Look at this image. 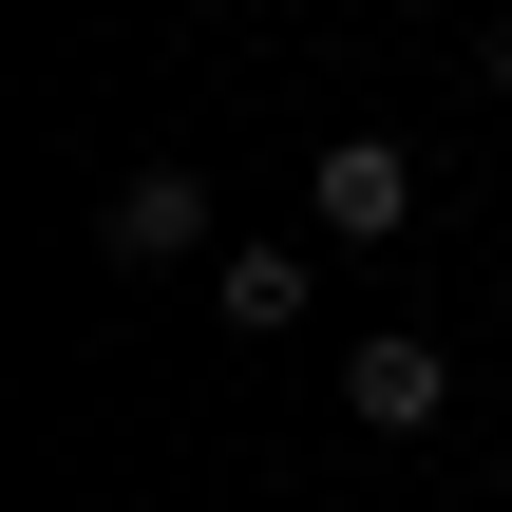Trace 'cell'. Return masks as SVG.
I'll return each mask as SVG.
<instances>
[{
    "label": "cell",
    "mask_w": 512,
    "mask_h": 512,
    "mask_svg": "<svg viewBox=\"0 0 512 512\" xmlns=\"http://www.w3.org/2000/svg\"><path fill=\"white\" fill-rule=\"evenodd\" d=\"M95 247H114V266H228V247H209V171H171V152L114 171V190H95Z\"/></svg>",
    "instance_id": "6da1fadb"
},
{
    "label": "cell",
    "mask_w": 512,
    "mask_h": 512,
    "mask_svg": "<svg viewBox=\"0 0 512 512\" xmlns=\"http://www.w3.org/2000/svg\"><path fill=\"white\" fill-rule=\"evenodd\" d=\"M304 209H323L342 247H399V228H418V152H399V133H323V171H304Z\"/></svg>",
    "instance_id": "7a4b0ae2"
},
{
    "label": "cell",
    "mask_w": 512,
    "mask_h": 512,
    "mask_svg": "<svg viewBox=\"0 0 512 512\" xmlns=\"http://www.w3.org/2000/svg\"><path fill=\"white\" fill-rule=\"evenodd\" d=\"M342 418H361V437H437V418H456V361H437L418 323H380V342L342 361Z\"/></svg>",
    "instance_id": "3957f363"
},
{
    "label": "cell",
    "mask_w": 512,
    "mask_h": 512,
    "mask_svg": "<svg viewBox=\"0 0 512 512\" xmlns=\"http://www.w3.org/2000/svg\"><path fill=\"white\" fill-rule=\"evenodd\" d=\"M304 304H323V285H304V247H228V266H209V323H228V342H285Z\"/></svg>",
    "instance_id": "277c9868"
},
{
    "label": "cell",
    "mask_w": 512,
    "mask_h": 512,
    "mask_svg": "<svg viewBox=\"0 0 512 512\" xmlns=\"http://www.w3.org/2000/svg\"><path fill=\"white\" fill-rule=\"evenodd\" d=\"M475 76H494V95H512V19H494V38H475Z\"/></svg>",
    "instance_id": "5b68a950"
}]
</instances>
